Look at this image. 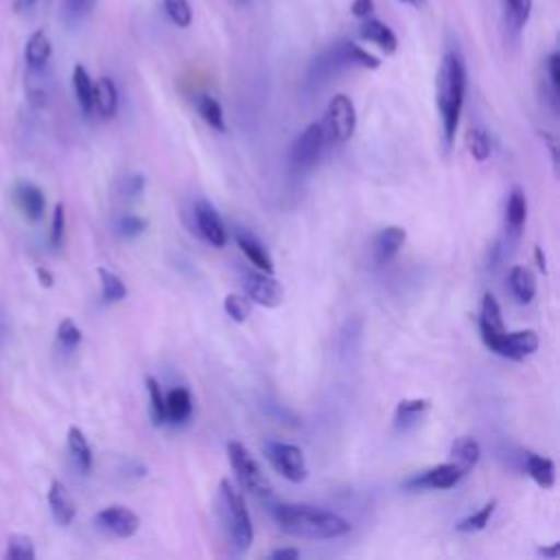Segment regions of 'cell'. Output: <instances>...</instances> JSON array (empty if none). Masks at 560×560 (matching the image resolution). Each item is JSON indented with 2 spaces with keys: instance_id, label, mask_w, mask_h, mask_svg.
<instances>
[{
  "instance_id": "obj_1",
  "label": "cell",
  "mask_w": 560,
  "mask_h": 560,
  "mask_svg": "<svg viewBox=\"0 0 560 560\" xmlns=\"http://www.w3.org/2000/svg\"><path fill=\"white\" fill-rule=\"evenodd\" d=\"M276 525L295 538L306 540H332L350 532V523L326 508L308 503H276L271 508Z\"/></svg>"
},
{
  "instance_id": "obj_2",
  "label": "cell",
  "mask_w": 560,
  "mask_h": 560,
  "mask_svg": "<svg viewBox=\"0 0 560 560\" xmlns=\"http://www.w3.org/2000/svg\"><path fill=\"white\" fill-rule=\"evenodd\" d=\"M466 96V63L457 50L444 52L435 77V103L442 118L446 144L455 140Z\"/></svg>"
},
{
  "instance_id": "obj_3",
  "label": "cell",
  "mask_w": 560,
  "mask_h": 560,
  "mask_svg": "<svg viewBox=\"0 0 560 560\" xmlns=\"http://www.w3.org/2000/svg\"><path fill=\"white\" fill-rule=\"evenodd\" d=\"M219 516L230 545L238 553L247 551L254 542V525L241 490L230 479L219 483Z\"/></svg>"
},
{
  "instance_id": "obj_4",
  "label": "cell",
  "mask_w": 560,
  "mask_h": 560,
  "mask_svg": "<svg viewBox=\"0 0 560 560\" xmlns=\"http://www.w3.org/2000/svg\"><path fill=\"white\" fill-rule=\"evenodd\" d=\"M225 448H228L232 470L238 479V486L258 499H269L273 494V488H271L267 475L262 472L260 464L254 459V455L236 440L228 442Z\"/></svg>"
},
{
  "instance_id": "obj_5",
  "label": "cell",
  "mask_w": 560,
  "mask_h": 560,
  "mask_svg": "<svg viewBox=\"0 0 560 560\" xmlns=\"http://www.w3.org/2000/svg\"><path fill=\"white\" fill-rule=\"evenodd\" d=\"M322 127H324L326 140L343 144L352 138V133L357 129V109H354L350 96L335 94L330 98Z\"/></svg>"
},
{
  "instance_id": "obj_6",
  "label": "cell",
  "mask_w": 560,
  "mask_h": 560,
  "mask_svg": "<svg viewBox=\"0 0 560 560\" xmlns=\"http://www.w3.org/2000/svg\"><path fill=\"white\" fill-rule=\"evenodd\" d=\"M486 348H490L494 354L521 361L536 352L538 348V335L534 330H514V332H479Z\"/></svg>"
},
{
  "instance_id": "obj_7",
  "label": "cell",
  "mask_w": 560,
  "mask_h": 560,
  "mask_svg": "<svg viewBox=\"0 0 560 560\" xmlns=\"http://www.w3.org/2000/svg\"><path fill=\"white\" fill-rule=\"evenodd\" d=\"M324 142H326V136H324L322 122H311L291 144V153H289L291 168L300 173L311 171L322 158Z\"/></svg>"
},
{
  "instance_id": "obj_8",
  "label": "cell",
  "mask_w": 560,
  "mask_h": 560,
  "mask_svg": "<svg viewBox=\"0 0 560 560\" xmlns=\"http://www.w3.org/2000/svg\"><path fill=\"white\" fill-rule=\"evenodd\" d=\"M265 455L284 479H289L293 483L306 479L308 468H306V459H304V453L300 446L289 444V442H267Z\"/></svg>"
},
{
  "instance_id": "obj_9",
  "label": "cell",
  "mask_w": 560,
  "mask_h": 560,
  "mask_svg": "<svg viewBox=\"0 0 560 560\" xmlns=\"http://www.w3.org/2000/svg\"><path fill=\"white\" fill-rule=\"evenodd\" d=\"M243 287L245 293L252 302L265 306V308H276L282 304L284 298V289L282 284L267 271L260 269H247L243 273Z\"/></svg>"
},
{
  "instance_id": "obj_10",
  "label": "cell",
  "mask_w": 560,
  "mask_h": 560,
  "mask_svg": "<svg viewBox=\"0 0 560 560\" xmlns=\"http://www.w3.org/2000/svg\"><path fill=\"white\" fill-rule=\"evenodd\" d=\"M94 523H96L103 532H107V534H112V536H116V538H129V536H133V534L138 532V527H140L138 514H136L133 510L125 508V505H107V508H103V510L94 516Z\"/></svg>"
},
{
  "instance_id": "obj_11",
  "label": "cell",
  "mask_w": 560,
  "mask_h": 560,
  "mask_svg": "<svg viewBox=\"0 0 560 560\" xmlns=\"http://www.w3.org/2000/svg\"><path fill=\"white\" fill-rule=\"evenodd\" d=\"M466 472L462 470L459 464L455 462H446V464H438L411 479L405 481L407 488H413V490H424V488H431V490H448L453 488Z\"/></svg>"
},
{
  "instance_id": "obj_12",
  "label": "cell",
  "mask_w": 560,
  "mask_h": 560,
  "mask_svg": "<svg viewBox=\"0 0 560 560\" xmlns=\"http://www.w3.org/2000/svg\"><path fill=\"white\" fill-rule=\"evenodd\" d=\"M11 199H13L15 208L20 210V214L26 221L35 223V221H39L44 217L46 197H44L42 188L35 186L33 182H26V179L15 182V186L11 188Z\"/></svg>"
},
{
  "instance_id": "obj_13",
  "label": "cell",
  "mask_w": 560,
  "mask_h": 560,
  "mask_svg": "<svg viewBox=\"0 0 560 560\" xmlns=\"http://www.w3.org/2000/svg\"><path fill=\"white\" fill-rule=\"evenodd\" d=\"M195 225H197V232L199 236L210 243L212 247H223L228 243V230H225V223L221 221L219 212L206 203V201H199L195 203Z\"/></svg>"
},
{
  "instance_id": "obj_14",
  "label": "cell",
  "mask_w": 560,
  "mask_h": 560,
  "mask_svg": "<svg viewBox=\"0 0 560 560\" xmlns=\"http://www.w3.org/2000/svg\"><path fill=\"white\" fill-rule=\"evenodd\" d=\"M50 55H52V44H50L48 33L44 28L33 31L28 35V39H26V46H24L26 72H44V70H48Z\"/></svg>"
},
{
  "instance_id": "obj_15",
  "label": "cell",
  "mask_w": 560,
  "mask_h": 560,
  "mask_svg": "<svg viewBox=\"0 0 560 560\" xmlns=\"http://www.w3.org/2000/svg\"><path fill=\"white\" fill-rule=\"evenodd\" d=\"M359 37H361L363 42L374 44V46H376L381 52H385V55H394L396 48H398L396 33H394L383 20H376L374 15L361 20V24H359Z\"/></svg>"
},
{
  "instance_id": "obj_16",
  "label": "cell",
  "mask_w": 560,
  "mask_h": 560,
  "mask_svg": "<svg viewBox=\"0 0 560 560\" xmlns=\"http://www.w3.org/2000/svg\"><path fill=\"white\" fill-rule=\"evenodd\" d=\"M234 238H236L238 249L247 256V260H249L256 269L267 271V273H273V260H271L267 247H265L252 232H247V230L241 228V230L234 232Z\"/></svg>"
},
{
  "instance_id": "obj_17",
  "label": "cell",
  "mask_w": 560,
  "mask_h": 560,
  "mask_svg": "<svg viewBox=\"0 0 560 560\" xmlns=\"http://www.w3.org/2000/svg\"><path fill=\"white\" fill-rule=\"evenodd\" d=\"M48 505H50V512H52V518L59 523V525H70L77 516V505H74V499L70 497L68 488L59 481V479H52L50 481V488H48Z\"/></svg>"
},
{
  "instance_id": "obj_18",
  "label": "cell",
  "mask_w": 560,
  "mask_h": 560,
  "mask_svg": "<svg viewBox=\"0 0 560 560\" xmlns=\"http://www.w3.org/2000/svg\"><path fill=\"white\" fill-rule=\"evenodd\" d=\"M405 238H407L405 228L389 225V228L381 230L374 238V260H376V265H387L400 252Z\"/></svg>"
},
{
  "instance_id": "obj_19",
  "label": "cell",
  "mask_w": 560,
  "mask_h": 560,
  "mask_svg": "<svg viewBox=\"0 0 560 560\" xmlns=\"http://www.w3.org/2000/svg\"><path fill=\"white\" fill-rule=\"evenodd\" d=\"M94 112L101 118H114L118 112V90L109 77L94 81Z\"/></svg>"
},
{
  "instance_id": "obj_20",
  "label": "cell",
  "mask_w": 560,
  "mask_h": 560,
  "mask_svg": "<svg viewBox=\"0 0 560 560\" xmlns=\"http://www.w3.org/2000/svg\"><path fill=\"white\" fill-rule=\"evenodd\" d=\"M68 453H70L79 472L88 475L92 470L94 455H92V448H90V442H88L85 433L79 427L68 429Z\"/></svg>"
},
{
  "instance_id": "obj_21",
  "label": "cell",
  "mask_w": 560,
  "mask_h": 560,
  "mask_svg": "<svg viewBox=\"0 0 560 560\" xmlns=\"http://www.w3.org/2000/svg\"><path fill=\"white\" fill-rule=\"evenodd\" d=\"M429 407H431L429 398H405V400H400L396 405V411H394V429L396 431L411 429Z\"/></svg>"
},
{
  "instance_id": "obj_22",
  "label": "cell",
  "mask_w": 560,
  "mask_h": 560,
  "mask_svg": "<svg viewBox=\"0 0 560 560\" xmlns=\"http://www.w3.org/2000/svg\"><path fill=\"white\" fill-rule=\"evenodd\" d=\"M72 90H74L81 112L85 116H90L94 112V81H92L90 72L85 70V66H81V63H77L72 68Z\"/></svg>"
},
{
  "instance_id": "obj_23",
  "label": "cell",
  "mask_w": 560,
  "mask_h": 560,
  "mask_svg": "<svg viewBox=\"0 0 560 560\" xmlns=\"http://www.w3.org/2000/svg\"><path fill=\"white\" fill-rule=\"evenodd\" d=\"M508 282H510V289L514 293V298L521 302V304H529L536 295V278L534 273L523 267V265H514L508 273Z\"/></svg>"
},
{
  "instance_id": "obj_24",
  "label": "cell",
  "mask_w": 560,
  "mask_h": 560,
  "mask_svg": "<svg viewBox=\"0 0 560 560\" xmlns=\"http://www.w3.org/2000/svg\"><path fill=\"white\" fill-rule=\"evenodd\" d=\"M166 420L173 424H184L192 411V398L186 387H175L164 396Z\"/></svg>"
},
{
  "instance_id": "obj_25",
  "label": "cell",
  "mask_w": 560,
  "mask_h": 560,
  "mask_svg": "<svg viewBox=\"0 0 560 560\" xmlns=\"http://www.w3.org/2000/svg\"><path fill=\"white\" fill-rule=\"evenodd\" d=\"M525 470L540 488H551L553 481H556L553 462L549 457L538 455V453H525Z\"/></svg>"
},
{
  "instance_id": "obj_26",
  "label": "cell",
  "mask_w": 560,
  "mask_h": 560,
  "mask_svg": "<svg viewBox=\"0 0 560 560\" xmlns=\"http://www.w3.org/2000/svg\"><path fill=\"white\" fill-rule=\"evenodd\" d=\"M451 457L455 464L462 466L464 472H468L481 457V446L475 438H457L453 444H451Z\"/></svg>"
},
{
  "instance_id": "obj_27",
  "label": "cell",
  "mask_w": 560,
  "mask_h": 560,
  "mask_svg": "<svg viewBox=\"0 0 560 560\" xmlns=\"http://www.w3.org/2000/svg\"><path fill=\"white\" fill-rule=\"evenodd\" d=\"M532 7H534V0H503V20L514 35L521 33L529 22Z\"/></svg>"
},
{
  "instance_id": "obj_28",
  "label": "cell",
  "mask_w": 560,
  "mask_h": 560,
  "mask_svg": "<svg viewBox=\"0 0 560 560\" xmlns=\"http://www.w3.org/2000/svg\"><path fill=\"white\" fill-rule=\"evenodd\" d=\"M525 219H527V199H525V192L516 186L512 188L505 203V223L514 234H518L521 228L525 225Z\"/></svg>"
},
{
  "instance_id": "obj_29",
  "label": "cell",
  "mask_w": 560,
  "mask_h": 560,
  "mask_svg": "<svg viewBox=\"0 0 560 560\" xmlns=\"http://www.w3.org/2000/svg\"><path fill=\"white\" fill-rule=\"evenodd\" d=\"M503 330L505 326L501 317V306L492 293H486L479 308V332H503Z\"/></svg>"
},
{
  "instance_id": "obj_30",
  "label": "cell",
  "mask_w": 560,
  "mask_h": 560,
  "mask_svg": "<svg viewBox=\"0 0 560 560\" xmlns=\"http://www.w3.org/2000/svg\"><path fill=\"white\" fill-rule=\"evenodd\" d=\"M341 46V52H343V59L348 63V68H365V70H376L381 66V59L374 57L372 52H368L365 48H361L359 44L354 42H339Z\"/></svg>"
},
{
  "instance_id": "obj_31",
  "label": "cell",
  "mask_w": 560,
  "mask_h": 560,
  "mask_svg": "<svg viewBox=\"0 0 560 560\" xmlns=\"http://www.w3.org/2000/svg\"><path fill=\"white\" fill-rule=\"evenodd\" d=\"M96 273H98V282H101V298H103V302L112 304V302H120V300L127 298V287L120 280V276H116L114 271H109L105 267H98Z\"/></svg>"
},
{
  "instance_id": "obj_32",
  "label": "cell",
  "mask_w": 560,
  "mask_h": 560,
  "mask_svg": "<svg viewBox=\"0 0 560 560\" xmlns=\"http://www.w3.org/2000/svg\"><path fill=\"white\" fill-rule=\"evenodd\" d=\"M197 112L203 118V122H208L212 129L217 131H225V120H223V107L221 103L210 96V94H201L197 98Z\"/></svg>"
},
{
  "instance_id": "obj_33",
  "label": "cell",
  "mask_w": 560,
  "mask_h": 560,
  "mask_svg": "<svg viewBox=\"0 0 560 560\" xmlns=\"http://www.w3.org/2000/svg\"><path fill=\"white\" fill-rule=\"evenodd\" d=\"M494 508H497V499H490V501L483 503L479 510H475V512H470L468 516H464V518L455 525V529H457V532H464V534L481 532V529L488 525V521H490Z\"/></svg>"
},
{
  "instance_id": "obj_34",
  "label": "cell",
  "mask_w": 560,
  "mask_h": 560,
  "mask_svg": "<svg viewBox=\"0 0 560 560\" xmlns=\"http://www.w3.org/2000/svg\"><path fill=\"white\" fill-rule=\"evenodd\" d=\"M144 190V175L142 173H129L118 177L116 186H114V195L122 201H131L136 197H140Z\"/></svg>"
},
{
  "instance_id": "obj_35",
  "label": "cell",
  "mask_w": 560,
  "mask_h": 560,
  "mask_svg": "<svg viewBox=\"0 0 560 560\" xmlns=\"http://www.w3.org/2000/svg\"><path fill=\"white\" fill-rule=\"evenodd\" d=\"M162 7L177 28H188L192 24V7L188 0H162Z\"/></svg>"
},
{
  "instance_id": "obj_36",
  "label": "cell",
  "mask_w": 560,
  "mask_h": 560,
  "mask_svg": "<svg viewBox=\"0 0 560 560\" xmlns=\"http://www.w3.org/2000/svg\"><path fill=\"white\" fill-rule=\"evenodd\" d=\"M466 147L470 151V155L477 160V162H483L490 158V151H492V144H490V136L479 129V127H472L468 129L466 133Z\"/></svg>"
},
{
  "instance_id": "obj_37",
  "label": "cell",
  "mask_w": 560,
  "mask_h": 560,
  "mask_svg": "<svg viewBox=\"0 0 560 560\" xmlns=\"http://www.w3.org/2000/svg\"><path fill=\"white\" fill-rule=\"evenodd\" d=\"M147 392H149V407H151V420L153 424H164L166 422V402L164 394L160 389V383L153 376H147Z\"/></svg>"
},
{
  "instance_id": "obj_38",
  "label": "cell",
  "mask_w": 560,
  "mask_h": 560,
  "mask_svg": "<svg viewBox=\"0 0 560 560\" xmlns=\"http://www.w3.org/2000/svg\"><path fill=\"white\" fill-rule=\"evenodd\" d=\"M4 558L7 560H33L35 558V547L33 540L24 534H13L7 540V549H4Z\"/></svg>"
},
{
  "instance_id": "obj_39",
  "label": "cell",
  "mask_w": 560,
  "mask_h": 560,
  "mask_svg": "<svg viewBox=\"0 0 560 560\" xmlns=\"http://www.w3.org/2000/svg\"><path fill=\"white\" fill-rule=\"evenodd\" d=\"M57 343L66 350L72 352L81 343V328L74 324V319L63 317L57 326Z\"/></svg>"
},
{
  "instance_id": "obj_40",
  "label": "cell",
  "mask_w": 560,
  "mask_h": 560,
  "mask_svg": "<svg viewBox=\"0 0 560 560\" xmlns=\"http://www.w3.org/2000/svg\"><path fill=\"white\" fill-rule=\"evenodd\" d=\"M223 308H225L228 317L234 319L236 324H243L249 317V313H252L249 302L243 295H238V293H228L223 298Z\"/></svg>"
},
{
  "instance_id": "obj_41",
  "label": "cell",
  "mask_w": 560,
  "mask_h": 560,
  "mask_svg": "<svg viewBox=\"0 0 560 560\" xmlns=\"http://www.w3.org/2000/svg\"><path fill=\"white\" fill-rule=\"evenodd\" d=\"M96 7V0H63V20L68 24H77L85 20Z\"/></svg>"
},
{
  "instance_id": "obj_42",
  "label": "cell",
  "mask_w": 560,
  "mask_h": 560,
  "mask_svg": "<svg viewBox=\"0 0 560 560\" xmlns=\"http://www.w3.org/2000/svg\"><path fill=\"white\" fill-rule=\"evenodd\" d=\"M63 234H66V210L63 203H55L52 210V219H50V230H48V241L52 247H61L63 243Z\"/></svg>"
},
{
  "instance_id": "obj_43",
  "label": "cell",
  "mask_w": 560,
  "mask_h": 560,
  "mask_svg": "<svg viewBox=\"0 0 560 560\" xmlns=\"http://www.w3.org/2000/svg\"><path fill=\"white\" fill-rule=\"evenodd\" d=\"M147 228V219L138 217V214H122L118 219V232L125 238H136L138 234H142Z\"/></svg>"
},
{
  "instance_id": "obj_44",
  "label": "cell",
  "mask_w": 560,
  "mask_h": 560,
  "mask_svg": "<svg viewBox=\"0 0 560 560\" xmlns=\"http://www.w3.org/2000/svg\"><path fill=\"white\" fill-rule=\"evenodd\" d=\"M547 77H549V92H551V101H558L560 94V55L558 52H549L547 57Z\"/></svg>"
},
{
  "instance_id": "obj_45",
  "label": "cell",
  "mask_w": 560,
  "mask_h": 560,
  "mask_svg": "<svg viewBox=\"0 0 560 560\" xmlns=\"http://www.w3.org/2000/svg\"><path fill=\"white\" fill-rule=\"evenodd\" d=\"M374 0H352L350 2V13L357 18V20H365V18H372L374 15Z\"/></svg>"
},
{
  "instance_id": "obj_46",
  "label": "cell",
  "mask_w": 560,
  "mask_h": 560,
  "mask_svg": "<svg viewBox=\"0 0 560 560\" xmlns=\"http://www.w3.org/2000/svg\"><path fill=\"white\" fill-rule=\"evenodd\" d=\"M269 558H273V560H295V558H300V551L295 547H280V549H273L269 553Z\"/></svg>"
},
{
  "instance_id": "obj_47",
  "label": "cell",
  "mask_w": 560,
  "mask_h": 560,
  "mask_svg": "<svg viewBox=\"0 0 560 560\" xmlns=\"http://www.w3.org/2000/svg\"><path fill=\"white\" fill-rule=\"evenodd\" d=\"M35 273H37V278H39V284H42V287H52V280H55V278H52V273H50L48 269L37 267V269H35Z\"/></svg>"
},
{
  "instance_id": "obj_48",
  "label": "cell",
  "mask_w": 560,
  "mask_h": 560,
  "mask_svg": "<svg viewBox=\"0 0 560 560\" xmlns=\"http://www.w3.org/2000/svg\"><path fill=\"white\" fill-rule=\"evenodd\" d=\"M534 258H536L538 269L545 273V271H547V258H545V252H542V247H540V245H538V247H534Z\"/></svg>"
},
{
  "instance_id": "obj_49",
  "label": "cell",
  "mask_w": 560,
  "mask_h": 560,
  "mask_svg": "<svg viewBox=\"0 0 560 560\" xmlns=\"http://www.w3.org/2000/svg\"><path fill=\"white\" fill-rule=\"evenodd\" d=\"M558 549H560V545H558V542H553L551 547H540V549H538V553H540L542 558H556V556H558Z\"/></svg>"
},
{
  "instance_id": "obj_50",
  "label": "cell",
  "mask_w": 560,
  "mask_h": 560,
  "mask_svg": "<svg viewBox=\"0 0 560 560\" xmlns=\"http://www.w3.org/2000/svg\"><path fill=\"white\" fill-rule=\"evenodd\" d=\"M402 4H409V7H413V9H422L424 7V0H400Z\"/></svg>"
},
{
  "instance_id": "obj_51",
  "label": "cell",
  "mask_w": 560,
  "mask_h": 560,
  "mask_svg": "<svg viewBox=\"0 0 560 560\" xmlns=\"http://www.w3.org/2000/svg\"><path fill=\"white\" fill-rule=\"evenodd\" d=\"M20 2H22V4H24V7H31V4H35V2H37V0H20Z\"/></svg>"
},
{
  "instance_id": "obj_52",
  "label": "cell",
  "mask_w": 560,
  "mask_h": 560,
  "mask_svg": "<svg viewBox=\"0 0 560 560\" xmlns=\"http://www.w3.org/2000/svg\"><path fill=\"white\" fill-rule=\"evenodd\" d=\"M238 2H245V0H238Z\"/></svg>"
}]
</instances>
